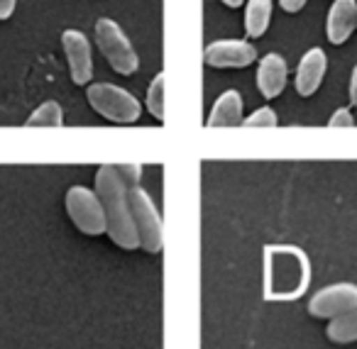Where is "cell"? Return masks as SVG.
Instances as JSON below:
<instances>
[{"instance_id": "7a4b0ae2", "label": "cell", "mask_w": 357, "mask_h": 349, "mask_svg": "<svg viewBox=\"0 0 357 349\" xmlns=\"http://www.w3.org/2000/svg\"><path fill=\"white\" fill-rule=\"evenodd\" d=\"M96 193L100 198V205L108 222V235L123 249H137V232H135L132 212H130L128 188L115 173L113 164H103L96 171Z\"/></svg>"}, {"instance_id": "6da1fadb", "label": "cell", "mask_w": 357, "mask_h": 349, "mask_svg": "<svg viewBox=\"0 0 357 349\" xmlns=\"http://www.w3.org/2000/svg\"><path fill=\"white\" fill-rule=\"evenodd\" d=\"M311 284V261L301 247L267 245L264 247V298L296 300Z\"/></svg>"}, {"instance_id": "cb8c5ba5", "label": "cell", "mask_w": 357, "mask_h": 349, "mask_svg": "<svg viewBox=\"0 0 357 349\" xmlns=\"http://www.w3.org/2000/svg\"><path fill=\"white\" fill-rule=\"evenodd\" d=\"M243 3L245 0H223V6H228V8H240Z\"/></svg>"}, {"instance_id": "ba28073f", "label": "cell", "mask_w": 357, "mask_h": 349, "mask_svg": "<svg viewBox=\"0 0 357 349\" xmlns=\"http://www.w3.org/2000/svg\"><path fill=\"white\" fill-rule=\"evenodd\" d=\"M257 59L252 42L245 40H218L211 42L204 52V61L213 69H245Z\"/></svg>"}, {"instance_id": "d6986e66", "label": "cell", "mask_w": 357, "mask_h": 349, "mask_svg": "<svg viewBox=\"0 0 357 349\" xmlns=\"http://www.w3.org/2000/svg\"><path fill=\"white\" fill-rule=\"evenodd\" d=\"M115 173L125 188H135L139 186V178H142V166L139 164H120V166H115Z\"/></svg>"}, {"instance_id": "9c48e42d", "label": "cell", "mask_w": 357, "mask_h": 349, "mask_svg": "<svg viewBox=\"0 0 357 349\" xmlns=\"http://www.w3.org/2000/svg\"><path fill=\"white\" fill-rule=\"evenodd\" d=\"M61 47L69 59L71 81L76 86H86L93 79V56H91L89 37L79 30H66L61 32Z\"/></svg>"}, {"instance_id": "ffe728a7", "label": "cell", "mask_w": 357, "mask_h": 349, "mask_svg": "<svg viewBox=\"0 0 357 349\" xmlns=\"http://www.w3.org/2000/svg\"><path fill=\"white\" fill-rule=\"evenodd\" d=\"M352 125H355V118L347 108H337L328 120V127H352Z\"/></svg>"}, {"instance_id": "e0dca14e", "label": "cell", "mask_w": 357, "mask_h": 349, "mask_svg": "<svg viewBox=\"0 0 357 349\" xmlns=\"http://www.w3.org/2000/svg\"><path fill=\"white\" fill-rule=\"evenodd\" d=\"M164 86H167V76H164V71H159L147 88V108L159 123L164 120Z\"/></svg>"}, {"instance_id": "2e32d148", "label": "cell", "mask_w": 357, "mask_h": 349, "mask_svg": "<svg viewBox=\"0 0 357 349\" xmlns=\"http://www.w3.org/2000/svg\"><path fill=\"white\" fill-rule=\"evenodd\" d=\"M30 127H61L64 125V110L56 100H47L40 108L32 110V115L27 118Z\"/></svg>"}, {"instance_id": "3957f363", "label": "cell", "mask_w": 357, "mask_h": 349, "mask_svg": "<svg viewBox=\"0 0 357 349\" xmlns=\"http://www.w3.org/2000/svg\"><path fill=\"white\" fill-rule=\"evenodd\" d=\"M86 98H89L91 108L110 123L130 125L142 115L139 100L130 91L120 88L115 84H91L89 91H86Z\"/></svg>"}, {"instance_id": "8fae6325", "label": "cell", "mask_w": 357, "mask_h": 349, "mask_svg": "<svg viewBox=\"0 0 357 349\" xmlns=\"http://www.w3.org/2000/svg\"><path fill=\"white\" fill-rule=\"evenodd\" d=\"M357 27V0H333L326 20V35L331 45H345Z\"/></svg>"}, {"instance_id": "8992f818", "label": "cell", "mask_w": 357, "mask_h": 349, "mask_svg": "<svg viewBox=\"0 0 357 349\" xmlns=\"http://www.w3.org/2000/svg\"><path fill=\"white\" fill-rule=\"evenodd\" d=\"M66 212H69L71 222L79 227L84 235L98 237L108 232V222H105V212L100 205V198L96 191L86 186H71L66 191Z\"/></svg>"}, {"instance_id": "7c38bea8", "label": "cell", "mask_w": 357, "mask_h": 349, "mask_svg": "<svg viewBox=\"0 0 357 349\" xmlns=\"http://www.w3.org/2000/svg\"><path fill=\"white\" fill-rule=\"evenodd\" d=\"M287 76L289 66L282 54H277V52L264 54L257 64V91L262 93V98H277L287 86Z\"/></svg>"}, {"instance_id": "4fadbf2b", "label": "cell", "mask_w": 357, "mask_h": 349, "mask_svg": "<svg viewBox=\"0 0 357 349\" xmlns=\"http://www.w3.org/2000/svg\"><path fill=\"white\" fill-rule=\"evenodd\" d=\"M233 125H243V95L235 88H228L211 108L208 127H233Z\"/></svg>"}, {"instance_id": "30bf717a", "label": "cell", "mask_w": 357, "mask_h": 349, "mask_svg": "<svg viewBox=\"0 0 357 349\" xmlns=\"http://www.w3.org/2000/svg\"><path fill=\"white\" fill-rule=\"evenodd\" d=\"M326 69H328V56L321 47H313L306 54L301 56L296 69V79H294V86H296V93L301 98H308L313 95L318 88H321L323 79H326Z\"/></svg>"}, {"instance_id": "277c9868", "label": "cell", "mask_w": 357, "mask_h": 349, "mask_svg": "<svg viewBox=\"0 0 357 349\" xmlns=\"http://www.w3.org/2000/svg\"><path fill=\"white\" fill-rule=\"evenodd\" d=\"M128 201H130V212H132L139 247L144 251H149V254H159L164 247V225L157 205L152 203L149 193L139 186L128 188Z\"/></svg>"}, {"instance_id": "5bb4252c", "label": "cell", "mask_w": 357, "mask_h": 349, "mask_svg": "<svg viewBox=\"0 0 357 349\" xmlns=\"http://www.w3.org/2000/svg\"><path fill=\"white\" fill-rule=\"evenodd\" d=\"M269 20H272V0H248L245 8V32L248 37L257 40L267 32Z\"/></svg>"}, {"instance_id": "5b68a950", "label": "cell", "mask_w": 357, "mask_h": 349, "mask_svg": "<svg viewBox=\"0 0 357 349\" xmlns=\"http://www.w3.org/2000/svg\"><path fill=\"white\" fill-rule=\"evenodd\" d=\"M96 42H98V49L100 54L108 59L110 69L115 74H123V76H130L137 71L139 66V56L135 52L132 42L128 40L120 25L115 20H108V17H100L96 22Z\"/></svg>"}, {"instance_id": "7402d4cb", "label": "cell", "mask_w": 357, "mask_h": 349, "mask_svg": "<svg viewBox=\"0 0 357 349\" xmlns=\"http://www.w3.org/2000/svg\"><path fill=\"white\" fill-rule=\"evenodd\" d=\"M13 13H15V0H0V20H8Z\"/></svg>"}, {"instance_id": "44dd1931", "label": "cell", "mask_w": 357, "mask_h": 349, "mask_svg": "<svg viewBox=\"0 0 357 349\" xmlns=\"http://www.w3.org/2000/svg\"><path fill=\"white\" fill-rule=\"evenodd\" d=\"M279 6H282L284 13H298V10H303L306 0H279Z\"/></svg>"}, {"instance_id": "603a6c76", "label": "cell", "mask_w": 357, "mask_h": 349, "mask_svg": "<svg viewBox=\"0 0 357 349\" xmlns=\"http://www.w3.org/2000/svg\"><path fill=\"white\" fill-rule=\"evenodd\" d=\"M350 103L357 108V66L352 69V74H350Z\"/></svg>"}, {"instance_id": "ac0fdd59", "label": "cell", "mask_w": 357, "mask_h": 349, "mask_svg": "<svg viewBox=\"0 0 357 349\" xmlns=\"http://www.w3.org/2000/svg\"><path fill=\"white\" fill-rule=\"evenodd\" d=\"M243 125L245 127H277L279 125V118L272 108H257L250 118H243Z\"/></svg>"}, {"instance_id": "9a60e30c", "label": "cell", "mask_w": 357, "mask_h": 349, "mask_svg": "<svg viewBox=\"0 0 357 349\" xmlns=\"http://www.w3.org/2000/svg\"><path fill=\"white\" fill-rule=\"evenodd\" d=\"M328 339L335 344H350L357 342V308L347 310V313L337 315L328 323L326 329Z\"/></svg>"}, {"instance_id": "52a82bcc", "label": "cell", "mask_w": 357, "mask_h": 349, "mask_svg": "<svg viewBox=\"0 0 357 349\" xmlns=\"http://www.w3.org/2000/svg\"><path fill=\"white\" fill-rule=\"evenodd\" d=\"M352 308H357V286L347 281L323 286L308 300V313L321 320H333Z\"/></svg>"}]
</instances>
